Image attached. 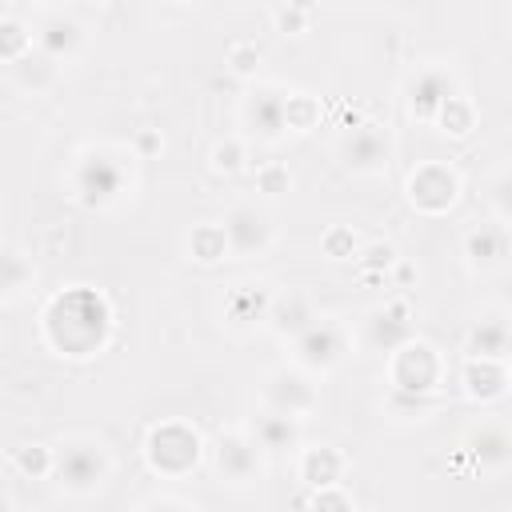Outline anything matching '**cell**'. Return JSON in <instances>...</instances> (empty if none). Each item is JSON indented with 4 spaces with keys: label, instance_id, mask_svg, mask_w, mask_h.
<instances>
[{
    "label": "cell",
    "instance_id": "cell-1",
    "mask_svg": "<svg viewBox=\"0 0 512 512\" xmlns=\"http://www.w3.org/2000/svg\"><path fill=\"white\" fill-rule=\"evenodd\" d=\"M52 472H56V480H60L64 492L84 496V492H96V488L108 480L112 456H108V448H104L100 440H92V436H72V440H64V444L52 452Z\"/></svg>",
    "mask_w": 512,
    "mask_h": 512
},
{
    "label": "cell",
    "instance_id": "cell-2",
    "mask_svg": "<svg viewBox=\"0 0 512 512\" xmlns=\"http://www.w3.org/2000/svg\"><path fill=\"white\" fill-rule=\"evenodd\" d=\"M72 188L84 204H112L124 196L128 188V164L116 148H92L76 160V172H72Z\"/></svg>",
    "mask_w": 512,
    "mask_h": 512
},
{
    "label": "cell",
    "instance_id": "cell-3",
    "mask_svg": "<svg viewBox=\"0 0 512 512\" xmlns=\"http://www.w3.org/2000/svg\"><path fill=\"white\" fill-rule=\"evenodd\" d=\"M292 104H296V96L292 92H284L280 84H256L248 96H244V104H240V120H244V128L256 136V140H280L296 120H292Z\"/></svg>",
    "mask_w": 512,
    "mask_h": 512
},
{
    "label": "cell",
    "instance_id": "cell-4",
    "mask_svg": "<svg viewBox=\"0 0 512 512\" xmlns=\"http://www.w3.org/2000/svg\"><path fill=\"white\" fill-rule=\"evenodd\" d=\"M456 100H460V92H456L452 68L424 64V68L412 72V80H408V112H412V116H420V120H440Z\"/></svg>",
    "mask_w": 512,
    "mask_h": 512
},
{
    "label": "cell",
    "instance_id": "cell-5",
    "mask_svg": "<svg viewBox=\"0 0 512 512\" xmlns=\"http://www.w3.org/2000/svg\"><path fill=\"white\" fill-rule=\"evenodd\" d=\"M220 232H224V248H228L232 256H240V260L264 256L268 244H272V220H268V212L256 208V204H236V208L224 216Z\"/></svg>",
    "mask_w": 512,
    "mask_h": 512
},
{
    "label": "cell",
    "instance_id": "cell-6",
    "mask_svg": "<svg viewBox=\"0 0 512 512\" xmlns=\"http://www.w3.org/2000/svg\"><path fill=\"white\" fill-rule=\"evenodd\" d=\"M292 344H296V360H300L304 368L328 372V368H336V364L344 360L348 336H344V328H340L336 320H316V324H308Z\"/></svg>",
    "mask_w": 512,
    "mask_h": 512
},
{
    "label": "cell",
    "instance_id": "cell-7",
    "mask_svg": "<svg viewBox=\"0 0 512 512\" xmlns=\"http://www.w3.org/2000/svg\"><path fill=\"white\" fill-rule=\"evenodd\" d=\"M336 156L352 172H384L388 168V156H392V144H388V136L376 124H360V128H348L340 136Z\"/></svg>",
    "mask_w": 512,
    "mask_h": 512
},
{
    "label": "cell",
    "instance_id": "cell-8",
    "mask_svg": "<svg viewBox=\"0 0 512 512\" xmlns=\"http://www.w3.org/2000/svg\"><path fill=\"white\" fill-rule=\"evenodd\" d=\"M260 444L252 432H220L216 440V472L224 484H248L260 476Z\"/></svg>",
    "mask_w": 512,
    "mask_h": 512
},
{
    "label": "cell",
    "instance_id": "cell-9",
    "mask_svg": "<svg viewBox=\"0 0 512 512\" xmlns=\"http://www.w3.org/2000/svg\"><path fill=\"white\" fill-rule=\"evenodd\" d=\"M264 400H268L272 412H284V416L304 420V416L316 408V388H312L308 376L280 368V372L268 376V384H264Z\"/></svg>",
    "mask_w": 512,
    "mask_h": 512
},
{
    "label": "cell",
    "instance_id": "cell-10",
    "mask_svg": "<svg viewBox=\"0 0 512 512\" xmlns=\"http://www.w3.org/2000/svg\"><path fill=\"white\" fill-rule=\"evenodd\" d=\"M508 344H512L508 312H488V316L472 320V328L464 332V352L472 360H500V356H508Z\"/></svg>",
    "mask_w": 512,
    "mask_h": 512
},
{
    "label": "cell",
    "instance_id": "cell-11",
    "mask_svg": "<svg viewBox=\"0 0 512 512\" xmlns=\"http://www.w3.org/2000/svg\"><path fill=\"white\" fill-rule=\"evenodd\" d=\"M456 188H460V180H456V172H452L448 164H424V168L412 172V180H408L412 204H420L424 212L448 208V204L456 200Z\"/></svg>",
    "mask_w": 512,
    "mask_h": 512
},
{
    "label": "cell",
    "instance_id": "cell-12",
    "mask_svg": "<svg viewBox=\"0 0 512 512\" xmlns=\"http://www.w3.org/2000/svg\"><path fill=\"white\" fill-rule=\"evenodd\" d=\"M468 456L484 468V472H500L512 464V428L488 420L480 428L468 432Z\"/></svg>",
    "mask_w": 512,
    "mask_h": 512
},
{
    "label": "cell",
    "instance_id": "cell-13",
    "mask_svg": "<svg viewBox=\"0 0 512 512\" xmlns=\"http://www.w3.org/2000/svg\"><path fill=\"white\" fill-rule=\"evenodd\" d=\"M252 440H256V444H260V452H268V456L296 452V448H300V420H296V416H284V412L264 408V412L252 420Z\"/></svg>",
    "mask_w": 512,
    "mask_h": 512
},
{
    "label": "cell",
    "instance_id": "cell-14",
    "mask_svg": "<svg viewBox=\"0 0 512 512\" xmlns=\"http://www.w3.org/2000/svg\"><path fill=\"white\" fill-rule=\"evenodd\" d=\"M268 320H272V328L276 332H284V336H300L308 324H316L320 316H316V308H312V300L300 292V288H288V292H280L272 304H268Z\"/></svg>",
    "mask_w": 512,
    "mask_h": 512
},
{
    "label": "cell",
    "instance_id": "cell-15",
    "mask_svg": "<svg viewBox=\"0 0 512 512\" xmlns=\"http://www.w3.org/2000/svg\"><path fill=\"white\" fill-rule=\"evenodd\" d=\"M508 244H512V236H508V228L504 224H476V228H468V236H464V252H468V260L472 264H480V268H492V264H500L504 256H508Z\"/></svg>",
    "mask_w": 512,
    "mask_h": 512
},
{
    "label": "cell",
    "instance_id": "cell-16",
    "mask_svg": "<svg viewBox=\"0 0 512 512\" xmlns=\"http://www.w3.org/2000/svg\"><path fill=\"white\" fill-rule=\"evenodd\" d=\"M36 44L48 60H68L80 44H84V28L72 20V16H48L36 32Z\"/></svg>",
    "mask_w": 512,
    "mask_h": 512
},
{
    "label": "cell",
    "instance_id": "cell-17",
    "mask_svg": "<svg viewBox=\"0 0 512 512\" xmlns=\"http://www.w3.org/2000/svg\"><path fill=\"white\" fill-rule=\"evenodd\" d=\"M408 316H412V312H408V304H388V308L372 312V320H368V336H372V344H376V348H384V352H392V348L408 344V336H412Z\"/></svg>",
    "mask_w": 512,
    "mask_h": 512
},
{
    "label": "cell",
    "instance_id": "cell-18",
    "mask_svg": "<svg viewBox=\"0 0 512 512\" xmlns=\"http://www.w3.org/2000/svg\"><path fill=\"white\" fill-rule=\"evenodd\" d=\"M300 472H304L308 484H316V488H332V484L340 480V472H344V456H340L336 448H308Z\"/></svg>",
    "mask_w": 512,
    "mask_h": 512
},
{
    "label": "cell",
    "instance_id": "cell-19",
    "mask_svg": "<svg viewBox=\"0 0 512 512\" xmlns=\"http://www.w3.org/2000/svg\"><path fill=\"white\" fill-rule=\"evenodd\" d=\"M488 200H492V208H496L500 220H512V172H500L488 184Z\"/></svg>",
    "mask_w": 512,
    "mask_h": 512
},
{
    "label": "cell",
    "instance_id": "cell-20",
    "mask_svg": "<svg viewBox=\"0 0 512 512\" xmlns=\"http://www.w3.org/2000/svg\"><path fill=\"white\" fill-rule=\"evenodd\" d=\"M20 280H24V272H20V256L8 252V256H4V296H8V300L20 296Z\"/></svg>",
    "mask_w": 512,
    "mask_h": 512
},
{
    "label": "cell",
    "instance_id": "cell-21",
    "mask_svg": "<svg viewBox=\"0 0 512 512\" xmlns=\"http://www.w3.org/2000/svg\"><path fill=\"white\" fill-rule=\"evenodd\" d=\"M212 164H216V168H224V172H236V168L244 164L240 144H236V140H232V144H220V148L212 152Z\"/></svg>",
    "mask_w": 512,
    "mask_h": 512
},
{
    "label": "cell",
    "instance_id": "cell-22",
    "mask_svg": "<svg viewBox=\"0 0 512 512\" xmlns=\"http://www.w3.org/2000/svg\"><path fill=\"white\" fill-rule=\"evenodd\" d=\"M136 512H196V508L184 504V500H176V496H152V500H144Z\"/></svg>",
    "mask_w": 512,
    "mask_h": 512
},
{
    "label": "cell",
    "instance_id": "cell-23",
    "mask_svg": "<svg viewBox=\"0 0 512 512\" xmlns=\"http://www.w3.org/2000/svg\"><path fill=\"white\" fill-rule=\"evenodd\" d=\"M300 20H308V12H284V8L276 12V24H280L284 32H288V24H300Z\"/></svg>",
    "mask_w": 512,
    "mask_h": 512
}]
</instances>
